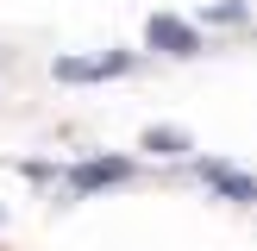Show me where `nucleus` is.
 <instances>
[{
	"label": "nucleus",
	"mask_w": 257,
	"mask_h": 251,
	"mask_svg": "<svg viewBox=\"0 0 257 251\" xmlns=\"http://www.w3.org/2000/svg\"><path fill=\"white\" fill-rule=\"evenodd\" d=\"M132 69V57H63V63H50V75L57 82H107V75H125Z\"/></svg>",
	"instance_id": "obj_1"
},
{
	"label": "nucleus",
	"mask_w": 257,
	"mask_h": 251,
	"mask_svg": "<svg viewBox=\"0 0 257 251\" xmlns=\"http://www.w3.org/2000/svg\"><path fill=\"white\" fill-rule=\"evenodd\" d=\"M145 38H151V50H170V57H195L201 50V32L182 25V19H170V13H157V19L145 25Z\"/></svg>",
	"instance_id": "obj_2"
},
{
	"label": "nucleus",
	"mask_w": 257,
	"mask_h": 251,
	"mask_svg": "<svg viewBox=\"0 0 257 251\" xmlns=\"http://www.w3.org/2000/svg\"><path fill=\"white\" fill-rule=\"evenodd\" d=\"M132 176V163H119V157H88V163H75L69 170V188H107V182H125Z\"/></svg>",
	"instance_id": "obj_3"
},
{
	"label": "nucleus",
	"mask_w": 257,
	"mask_h": 251,
	"mask_svg": "<svg viewBox=\"0 0 257 251\" xmlns=\"http://www.w3.org/2000/svg\"><path fill=\"white\" fill-rule=\"evenodd\" d=\"M201 176H207L213 188H226V201H238V207H251V195H257L251 176H238L232 163H201Z\"/></svg>",
	"instance_id": "obj_4"
},
{
	"label": "nucleus",
	"mask_w": 257,
	"mask_h": 251,
	"mask_svg": "<svg viewBox=\"0 0 257 251\" xmlns=\"http://www.w3.org/2000/svg\"><path fill=\"white\" fill-rule=\"evenodd\" d=\"M145 151H163V157H176V151H188V138H182V132H170V126H163V132L151 126V132H145Z\"/></svg>",
	"instance_id": "obj_5"
}]
</instances>
